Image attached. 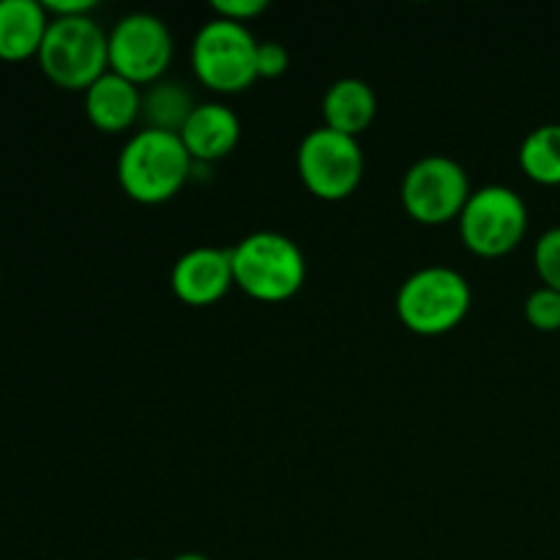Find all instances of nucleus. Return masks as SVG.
Segmentation results:
<instances>
[{
  "mask_svg": "<svg viewBox=\"0 0 560 560\" xmlns=\"http://www.w3.org/2000/svg\"><path fill=\"white\" fill-rule=\"evenodd\" d=\"M534 266L547 288L560 290V228H550L539 235L534 246Z\"/></svg>",
  "mask_w": 560,
  "mask_h": 560,
  "instance_id": "18",
  "label": "nucleus"
},
{
  "mask_svg": "<svg viewBox=\"0 0 560 560\" xmlns=\"http://www.w3.org/2000/svg\"><path fill=\"white\" fill-rule=\"evenodd\" d=\"M463 244L479 257H503L528 233V206L512 186L490 184L470 191L459 213Z\"/></svg>",
  "mask_w": 560,
  "mask_h": 560,
  "instance_id": "6",
  "label": "nucleus"
},
{
  "mask_svg": "<svg viewBox=\"0 0 560 560\" xmlns=\"http://www.w3.org/2000/svg\"><path fill=\"white\" fill-rule=\"evenodd\" d=\"M142 91L126 77L107 71L85 91V115L104 135H120L140 120Z\"/></svg>",
  "mask_w": 560,
  "mask_h": 560,
  "instance_id": "12",
  "label": "nucleus"
},
{
  "mask_svg": "<svg viewBox=\"0 0 560 560\" xmlns=\"http://www.w3.org/2000/svg\"><path fill=\"white\" fill-rule=\"evenodd\" d=\"M255 66L260 80H277V77H282L290 66L288 49L279 42H260L257 44Z\"/></svg>",
  "mask_w": 560,
  "mask_h": 560,
  "instance_id": "19",
  "label": "nucleus"
},
{
  "mask_svg": "<svg viewBox=\"0 0 560 560\" xmlns=\"http://www.w3.org/2000/svg\"><path fill=\"white\" fill-rule=\"evenodd\" d=\"M257 44L249 25L213 16L191 42V69L208 91L241 93L257 80Z\"/></svg>",
  "mask_w": 560,
  "mask_h": 560,
  "instance_id": "5",
  "label": "nucleus"
},
{
  "mask_svg": "<svg viewBox=\"0 0 560 560\" xmlns=\"http://www.w3.org/2000/svg\"><path fill=\"white\" fill-rule=\"evenodd\" d=\"M180 142L189 151L191 162H219L230 156L241 140V120L228 104L202 102L180 129Z\"/></svg>",
  "mask_w": 560,
  "mask_h": 560,
  "instance_id": "11",
  "label": "nucleus"
},
{
  "mask_svg": "<svg viewBox=\"0 0 560 560\" xmlns=\"http://www.w3.org/2000/svg\"><path fill=\"white\" fill-rule=\"evenodd\" d=\"M520 167L541 186H560V124L536 126L520 145Z\"/></svg>",
  "mask_w": 560,
  "mask_h": 560,
  "instance_id": "16",
  "label": "nucleus"
},
{
  "mask_svg": "<svg viewBox=\"0 0 560 560\" xmlns=\"http://www.w3.org/2000/svg\"><path fill=\"white\" fill-rule=\"evenodd\" d=\"M47 27L49 14L38 0H0V60L36 58Z\"/></svg>",
  "mask_w": 560,
  "mask_h": 560,
  "instance_id": "14",
  "label": "nucleus"
},
{
  "mask_svg": "<svg viewBox=\"0 0 560 560\" xmlns=\"http://www.w3.org/2000/svg\"><path fill=\"white\" fill-rule=\"evenodd\" d=\"M36 60L52 85L85 93L109 71L107 33L93 16H49Z\"/></svg>",
  "mask_w": 560,
  "mask_h": 560,
  "instance_id": "3",
  "label": "nucleus"
},
{
  "mask_svg": "<svg viewBox=\"0 0 560 560\" xmlns=\"http://www.w3.org/2000/svg\"><path fill=\"white\" fill-rule=\"evenodd\" d=\"M235 284L233 255L222 246H195L175 260L170 288L189 306H211Z\"/></svg>",
  "mask_w": 560,
  "mask_h": 560,
  "instance_id": "10",
  "label": "nucleus"
},
{
  "mask_svg": "<svg viewBox=\"0 0 560 560\" xmlns=\"http://www.w3.org/2000/svg\"><path fill=\"white\" fill-rule=\"evenodd\" d=\"M470 301V284L457 268L424 266L399 284L397 315L408 331L441 337L465 320Z\"/></svg>",
  "mask_w": 560,
  "mask_h": 560,
  "instance_id": "4",
  "label": "nucleus"
},
{
  "mask_svg": "<svg viewBox=\"0 0 560 560\" xmlns=\"http://www.w3.org/2000/svg\"><path fill=\"white\" fill-rule=\"evenodd\" d=\"M109 71L135 85H153L164 77L173 60L175 42L167 22L148 11L120 16L107 33Z\"/></svg>",
  "mask_w": 560,
  "mask_h": 560,
  "instance_id": "9",
  "label": "nucleus"
},
{
  "mask_svg": "<svg viewBox=\"0 0 560 560\" xmlns=\"http://www.w3.org/2000/svg\"><path fill=\"white\" fill-rule=\"evenodd\" d=\"M173 560H211V558L202 556V552H180V556H175Z\"/></svg>",
  "mask_w": 560,
  "mask_h": 560,
  "instance_id": "22",
  "label": "nucleus"
},
{
  "mask_svg": "<svg viewBox=\"0 0 560 560\" xmlns=\"http://www.w3.org/2000/svg\"><path fill=\"white\" fill-rule=\"evenodd\" d=\"M299 178L315 197L328 202L345 200L359 189L366 159L355 137L339 135L328 126H317L295 151Z\"/></svg>",
  "mask_w": 560,
  "mask_h": 560,
  "instance_id": "8",
  "label": "nucleus"
},
{
  "mask_svg": "<svg viewBox=\"0 0 560 560\" xmlns=\"http://www.w3.org/2000/svg\"><path fill=\"white\" fill-rule=\"evenodd\" d=\"M0 279H3V273H0Z\"/></svg>",
  "mask_w": 560,
  "mask_h": 560,
  "instance_id": "24",
  "label": "nucleus"
},
{
  "mask_svg": "<svg viewBox=\"0 0 560 560\" xmlns=\"http://www.w3.org/2000/svg\"><path fill=\"white\" fill-rule=\"evenodd\" d=\"M235 284L246 295L266 304L288 301L304 288L306 257L301 246L284 233L257 230L230 249Z\"/></svg>",
  "mask_w": 560,
  "mask_h": 560,
  "instance_id": "2",
  "label": "nucleus"
},
{
  "mask_svg": "<svg viewBox=\"0 0 560 560\" xmlns=\"http://www.w3.org/2000/svg\"><path fill=\"white\" fill-rule=\"evenodd\" d=\"M96 0H44L49 16H91Z\"/></svg>",
  "mask_w": 560,
  "mask_h": 560,
  "instance_id": "21",
  "label": "nucleus"
},
{
  "mask_svg": "<svg viewBox=\"0 0 560 560\" xmlns=\"http://www.w3.org/2000/svg\"><path fill=\"white\" fill-rule=\"evenodd\" d=\"M191 156L178 135L140 129L118 153V184L135 202L162 206L173 200L191 175Z\"/></svg>",
  "mask_w": 560,
  "mask_h": 560,
  "instance_id": "1",
  "label": "nucleus"
},
{
  "mask_svg": "<svg viewBox=\"0 0 560 560\" xmlns=\"http://www.w3.org/2000/svg\"><path fill=\"white\" fill-rule=\"evenodd\" d=\"M323 126L359 140L361 131L372 126L377 115V96L370 82L359 77H342L323 93Z\"/></svg>",
  "mask_w": 560,
  "mask_h": 560,
  "instance_id": "13",
  "label": "nucleus"
},
{
  "mask_svg": "<svg viewBox=\"0 0 560 560\" xmlns=\"http://www.w3.org/2000/svg\"><path fill=\"white\" fill-rule=\"evenodd\" d=\"M525 320L536 331H560V290L547 288V284L536 288L525 299Z\"/></svg>",
  "mask_w": 560,
  "mask_h": 560,
  "instance_id": "17",
  "label": "nucleus"
},
{
  "mask_svg": "<svg viewBox=\"0 0 560 560\" xmlns=\"http://www.w3.org/2000/svg\"><path fill=\"white\" fill-rule=\"evenodd\" d=\"M195 107V98L180 82L159 80L142 91L140 120H145V129L180 135Z\"/></svg>",
  "mask_w": 560,
  "mask_h": 560,
  "instance_id": "15",
  "label": "nucleus"
},
{
  "mask_svg": "<svg viewBox=\"0 0 560 560\" xmlns=\"http://www.w3.org/2000/svg\"><path fill=\"white\" fill-rule=\"evenodd\" d=\"M470 180L463 164L446 153L421 156L405 170L399 197L413 222L438 228L459 219L470 197Z\"/></svg>",
  "mask_w": 560,
  "mask_h": 560,
  "instance_id": "7",
  "label": "nucleus"
},
{
  "mask_svg": "<svg viewBox=\"0 0 560 560\" xmlns=\"http://www.w3.org/2000/svg\"><path fill=\"white\" fill-rule=\"evenodd\" d=\"M268 9V0H213L211 11L219 20L241 22L246 25L249 20L260 16Z\"/></svg>",
  "mask_w": 560,
  "mask_h": 560,
  "instance_id": "20",
  "label": "nucleus"
},
{
  "mask_svg": "<svg viewBox=\"0 0 560 560\" xmlns=\"http://www.w3.org/2000/svg\"><path fill=\"white\" fill-rule=\"evenodd\" d=\"M131 560H145V558H131Z\"/></svg>",
  "mask_w": 560,
  "mask_h": 560,
  "instance_id": "23",
  "label": "nucleus"
}]
</instances>
